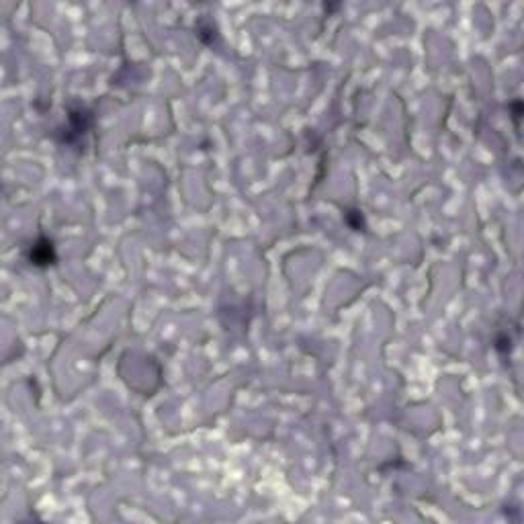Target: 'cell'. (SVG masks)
Returning a JSON list of instances; mask_svg holds the SVG:
<instances>
[{
  "mask_svg": "<svg viewBox=\"0 0 524 524\" xmlns=\"http://www.w3.org/2000/svg\"><path fill=\"white\" fill-rule=\"evenodd\" d=\"M29 261H31V264H35V266H49V264H54L56 262V250H54L51 240L39 238L38 242L31 246Z\"/></svg>",
  "mask_w": 524,
  "mask_h": 524,
  "instance_id": "cell-1",
  "label": "cell"
}]
</instances>
